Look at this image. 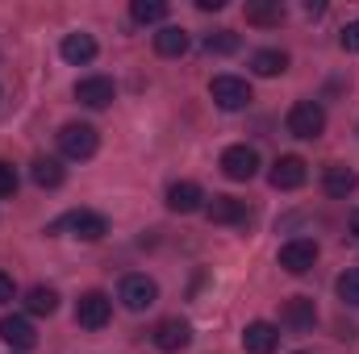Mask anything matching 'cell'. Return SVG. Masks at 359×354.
Here are the masks:
<instances>
[{
    "instance_id": "14",
    "label": "cell",
    "mask_w": 359,
    "mask_h": 354,
    "mask_svg": "<svg viewBox=\"0 0 359 354\" xmlns=\"http://www.w3.org/2000/svg\"><path fill=\"white\" fill-rule=\"evenodd\" d=\"M276 346H280V330L271 321H251L243 330V351L247 354H271Z\"/></svg>"
},
{
    "instance_id": "8",
    "label": "cell",
    "mask_w": 359,
    "mask_h": 354,
    "mask_svg": "<svg viewBox=\"0 0 359 354\" xmlns=\"http://www.w3.org/2000/svg\"><path fill=\"white\" fill-rule=\"evenodd\" d=\"M222 171H226V179H238V183L255 179V171H259V150L255 146H230V150H222Z\"/></svg>"
},
{
    "instance_id": "10",
    "label": "cell",
    "mask_w": 359,
    "mask_h": 354,
    "mask_svg": "<svg viewBox=\"0 0 359 354\" xmlns=\"http://www.w3.org/2000/svg\"><path fill=\"white\" fill-rule=\"evenodd\" d=\"M280 325H288V330H297V334L313 330V325H318V304H313V296H288L284 309H280Z\"/></svg>"
},
{
    "instance_id": "25",
    "label": "cell",
    "mask_w": 359,
    "mask_h": 354,
    "mask_svg": "<svg viewBox=\"0 0 359 354\" xmlns=\"http://www.w3.org/2000/svg\"><path fill=\"white\" fill-rule=\"evenodd\" d=\"M334 292H339V300H343L347 309H359V267H351V271H343V275H339Z\"/></svg>"
},
{
    "instance_id": "19",
    "label": "cell",
    "mask_w": 359,
    "mask_h": 354,
    "mask_svg": "<svg viewBox=\"0 0 359 354\" xmlns=\"http://www.w3.org/2000/svg\"><path fill=\"white\" fill-rule=\"evenodd\" d=\"M284 21V4L280 0H247V25H259V29H271Z\"/></svg>"
},
{
    "instance_id": "27",
    "label": "cell",
    "mask_w": 359,
    "mask_h": 354,
    "mask_svg": "<svg viewBox=\"0 0 359 354\" xmlns=\"http://www.w3.org/2000/svg\"><path fill=\"white\" fill-rule=\"evenodd\" d=\"M339 42H343V50H351V55H359V21H347V25H343Z\"/></svg>"
},
{
    "instance_id": "18",
    "label": "cell",
    "mask_w": 359,
    "mask_h": 354,
    "mask_svg": "<svg viewBox=\"0 0 359 354\" xmlns=\"http://www.w3.org/2000/svg\"><path fill=\"white\" fill-rule=\"evenodd\" d=\"M251 71H255V76H264V80H276V76H284V71H288V55H284V50H276V46H264V50H255V55H251Z\"/></svg>"
},
{
    "instance_id": "22",
    "label": "cell",
    "mask_w": 359,
    "mask_h": 354,
    "mask_svg": "<svg viewBox=\"0 0 359 354\" xmlns=\"http://www.w3.org/2000/svg\"><path fill=\"white\" fill-rule=\"evenodd\" d=\"M25 309H29L34 317H50V313L59 309V292H55V288H46V283H38V288H29V292H25Z\"/></svg>"
},
{
    "instance_id": "30",
    "label": "cell",
    "mask_w": 359,
    "mask_h": 354,
    "mask_svg": "<svg viewBox=\"0 0 359 354\" xmlns=\"http://www.w3.org/2000/svg\"><path fill=\"white\" fill-rule=\"evenodd\" d=\"M196 8L201 13H217V8H226V0H196Z\"/></svg>"
},
{
    "instance_id": "3",
    "label": "cell",
    "mask_w": 359,
    "mask_h": 354,
    "mask_svg": "<svg viewBox=\"0 0 359 354\" xmlns=\"http://www.w3.org/2000/svg\"><path fill=\"white\" fill-rule=\"evenodd\" d=\"M117 300H121L130 313H147V309L159 300V283H155L151 275L134 271V275H126V279H121V288H117Z\"/></svg>"
},
{
    "instance_id": "9",
    "label": "cell",
    "mask_w": 359,
    "mask_h": 354,
    "mask_svg": "<svg viewBox=\"0 0 359 354\" xmlns=\"http://www.w3.org/2000/svg\"><path fill=\"white\" fill-rule=\"evenodd\" d=\"M271 187L276 192H297L305 179H309V171H305V159L301 155H280L276 163H271Z\"/></svg>"
},
{
    "instance_id": "24",
    "label": "cell",
    "mask_w": 359,
    "mask_h": 354,
    "mask_svg": "<svg viewBox=\"0 0 359 354\" xmlns=\"http://www.w3.org/2000/svg\"><path fill=\"white\" fill-rule=\"evenodd\" d=\"M130 17H134L138 25H159V21L168 17V0H134V4H130Z\"/></svg>"
},
{
    "instance_id": "1",
    "label": "cell",
    "mask_w": 359,
    "mask_h": 354,
    "mask_svg": "<svg viewBox=\"0 0 359 354\" xmlns=\"http://www.w3.org/2000/svg\"><path fill=\"white\" fill-rule=\"evenodd\" d=\"M96 146H100V134L92 129L88 121H72V125H63L59 129V150H63V159H72V163H84L96 155Z\"/></svg>"
},
{
    "instance_id": "17",
    "label": "cell",
    "mask_w": 359,
    "mask_h": 354,
    "mask_svg": "<svg viewBox=\"0 0 359 354\" xmlns=\"http://www.w3.org/2000/svg\"><path fill=\"white\" fill-rule=\"evenodd\" d=\"M59 55L72 63V67H84L96 59V38L92 34H67L63 42H59Z\"/></svg>"
},
{
    "instance_id": "23",
    "label": "cell",
    "mask_w": 359,
    "mask_h": 354,
    "mask_svg": "<svg viewBox=\"0 0 359 354\" xmlns=\"http://www.w3.org/2000/svg\"><path fill=\"white\" fill-rule=\"evenodd\" d=\"M29 176H34L38 187H59V183L67 179V171H63V163H59V159H34Z\"/></svg>"
},
{
    "instance_id": "4",
    "label": "cell",
    "mask_w": 359,
    "mask_h": 354,
    "mask_svg": "<svg viewBox=\"0 0 359 354\" xmlns=\"http://www.w3.org/2000/svg\"><path fill=\"white\" fill-rule=\"evenodd\" d=\"M209 96H213V104H217V108L238 113V108H247V104H251V84H247V80H238V76H213Z\"/></svg>"
},
{
    "instance_id": "16",
    "label": "cell",
    "mask_w": 359,
    "mask_h": 354,
    "mask_svg": "<svg viewBox=\"0 0 359 354\" xmlns=\"http://www.w3.org/2000/svg\"><path fill=\"white\" fill-rule=\"evenodd\" d=\"M0 338H4L13 351H34V346H38V334H34V325H29L25 317H4V321H0Z\"/></svg>"
},
{
    "instance_id": "31",
    "label": "cell",
    "mask_w": 359,
    "mask_h": 354,
    "mask_svg": "<svg viewBox=\"0 0 359 354\" xmlns=\"http://www.w3.org/2000/svg\"><path fill=\"white\" fill-rule=\"evenodd\" d=\"M351 234H355V238H359V208H355V213H351Z\"/></svg>"
},
{
    "instance_id": "21",
    "label": "cell",
    "mask_w": 359,
    "mask_h": 354,
    "mask_svg": "<svg viewBox=\"0 0 359 354\" xmlns=\"http://www.w3.org/2000/svg\"><path fill=\"white\" fill-rule=\"evenodd\" d=\"M155 50H159L163 59H180V55L188 50V34H184L180 25H163V29L155 34Z\"/></svg>"
},
{
    "instance_id": "32",
    "label": "cell",
    "mask_w": 359,
    "mask_h": 354,
    "mask_svg": "<svg viewBox=\"0 0 359 354\" xmlns=\"http://www.w3.org/2000/svg\"><path fill=\"white\" fill-rule=\"evenodd\" d=\"M301 354H305V351H301Z\"/></svg>"
},
{
    "instance_id": "26",
    "label": "cell",
    "mask_w": 359,
    "mask_h": 354,
    "mask_svg": "<svg viewBox=\"0 0 359 354\" xmlns=\"http://www.w3.org/2000/svg\"><path fill=\"white\" fill-rule=\"evenodd\" d=\"M238 46H243V38H238L234 29H217V34L205 38V50H209V55H234Z\"/></svg>"
},
{
    "instance_id": "11",
    "label": "cell",
    "mask_w": 359,
    "mask_h": 354,
    "mask_svg": "<svg viewBox=\"0 0 359 354\" xmlns=\"http://www.w3.org/2000/svg\"><path fill=\"white\" fill-rule=\"evenodd\" d=\"M113 96H117V84H113L109 76H88V80L76 84V100H80L84 108H109Z\"/></svg>"
},
{
    "instance_id": "28",
    "label": "cell",
    "mask_w": 359,
    "mask_h": 354,
    "mask_svg": "<svg viewBox=\"0 0 359 354\" xmlns=\"http://www.w3.org/2000/svg\"><path fill=\"white\" fill-rule=\"evenodd\" d=\"M4 196H17V171L8 163H0V200Z\"/></svg>"
},
{
    "instance_id": "29",
    "label": "cell",
    "mask_w": 359,
    "mask_h": 354,
    "mask_svg": "<svg viewBox=\"0 0 359 354\" xmlns=\"http://www.w3.org/2000/svg\"><path fill=\"white\" fill-rule=\"evenodd\" d=\"M13 292H17V288H13V275H4V271H0V304H8V300H13Z\"/></svg>"
},
{
    "instance_id": "13",
    "label": "cell",
    "mask_w": 359,
    "mask_h": 354,
    "mask_svg": "<svg viewBox=\"0 0 359 354\" xmlns=\"http://www.w3.org/2000/svg\"><path fill=\"white\" fill-rule=\"evenodd\" d=\"M155 346L163 354H180L188 342H192V330H188V321H180V317H163L159 325H155Z\"/></svg>"
},
{
    "instance_id": "12",
    "label": "cell",
    "mask_w": 359,
    "mask_h": 354,
    "mask_svg": "<svg viewBox=\"0 0 359 354\" xmlns=\"http://www.w3.org/2000/svg\"><path fill=\"white\" fill-rule=\"evenodd\" d=\"M205 217L213 221V225H247V200H238V196H213L209 204H205Z\"/></svg>"
},
{
    "instance_id": "20",
    "label": "cell",
    "mask_w": 359,
    "mask_h": 354,
    "mask_svg": "<svg viewBox=\"0 0 359 354\" xmlns=\"http://www.w3.org/2000/svg\"><path fill=\"white\" fill-rule=\"evenodd\" d=\"M322 187H326V196H334V200H343V196H351L359 187V176L351 167H326V176H322Z\"/></svg>"
},
{
    "instance_id": "2",
    "label": "cell",
    "mask_w": 359,
    "mask_h": 354,
    "mask_svg": "<svg viewBox=\"0 0 359 354\" xmlns=\"http://www.w3.org/2000/svg\"><path fill=\"white\" fill-rule=\"evenodd\" d=\"M284 125H288L292 138H305V142H309V138H322V134H326V108H322L318 100H297V104L288 108V121H284Z\"/></svg>"
},
{
    "instance_id": "6",
    "label": "cell",
    "mask_w": 359,
    "mask_h": 354,
    "mask_svg": "<svg viewBox=\"0 0 359 354\" xmlns=\"http://www.w3.org/2000/svg\"><path fill=\"white\" fill-rule=\"evenodd\" d=\"M318 255H322V250H318L313 238H292V242L280 246V267H284L288 275H305V271H313Z\"/></svg>"
},
{
    "instance_id": "15",
    "label": "cell",
    "mask_w": 359,
    "mask_h": 354,
    "mask_svg": "<svg viewBox=\"0 0 359 354\" xmlns=\"http://www.w3.org/2000/svg\"><path fill=\"white\" fill-rule=\"evenodd\" d=\"M201 204H205L201 183H192V179H176V183L168 187V208H172V213H196Z\"/></svg>"
},
{
    "instance_id": "5",
    "label": "cell",
    "mask_w": 359,
    "mask_h": 354,
    "mask_svg": "<svg viewBox=\"0 0 359 354\" xmlns=\"http://www.w3.org/2000/svg\"><path fill=\"white\" fill-rule=\"evenodd\" d=\"M55 229H72L76 238H84V242H100L104 234H109V221L100 217V213H92V208H76V213H67L59 225H50V234Z\"/></svg>"
},
{
    "instance_id": "7",
    "label": "cell",
    "mask_w": 359,
    "mask_h": 354,
    "mask_svg": "<svg viewBox=\"0 0 359 354\" xmlns=\"http://www.w3.org/2000/svg\"><path fill=\"white\" fill-rule=\"evenodd\" d=\"M109 317H113V300H109L104 292H84V296L76 300V325H84V330H104Z\"/></svg>"
}]
</instances>
